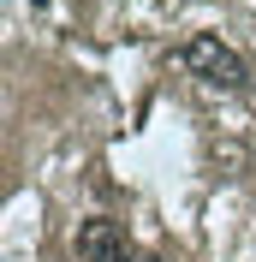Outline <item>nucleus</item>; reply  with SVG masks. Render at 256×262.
Returning <instances> with one entry per match:
<instances>
[{
	"label": "nucleus",
	"mask_w": 256,
	"mask_h": 262,
	"mask_svg": "<svg viewBox=\"0 0 256 262\" xmlns=\"http://www.w3.org/2000/svg\"><path fill=\"white\" fill-rule=\"evenodd\" d=\"M72 250H78V262H125V256H131V238H125V227H119V221L90 214V221H78Z\"/></svg>",
	"instance_id": "nucleus-2"
},
{
	"label": "nucleus",
	"mask_w": 256,
	"mask_h": 262,
	"mask_svg": "<svg viewBox=\"0 0 256 262\" xmlns=\"http://www.w3.org/2000/svg\"><path fill=\"white\" fill-rule=\"evenodd\" d=\"M125 262H161V256H149V250H131V256Z\"/></svg>",
	"instance_id": "nucleus-3"
},
{
	"label": "nucleus",
	"mask_w": 256,
	"mask_h": 262,
	"mask_svg": "<svg viewBox=\"0 0 256 262\" xmlns=\"http://www.w3.org/2000/svg\"><path fill=\"white\" fill-rule=\"evenodd\" d=\"M185 66H191V78H203L208 90H226V96L244 90V78H250L244 60H239V48H226L221 36H208V30L185 42Z\"/></svg>",
	"instance_id": "nucleus-1"
}]
</instances>
